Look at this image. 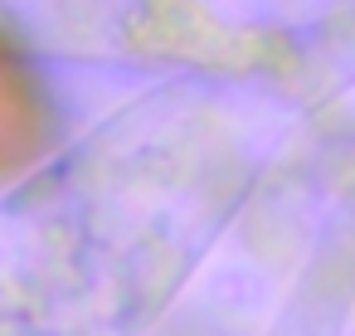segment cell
<instances>
[{
  "mask_svg": "<svg viewBox=\"0 0 355 336\" xmlns=\"http://www.w3.org/2000/svg\"><path fill=\"white\" fill-rule=\"evenodd\" d=\"M248 180L243 142L205 112L107 122L0 200V336H141Z\"/></svg>",
  "mask_w": 355,
  "mask_h": 336,
  "instance_id": "cell-1",
  "label": "cell"
}]
</instances>
